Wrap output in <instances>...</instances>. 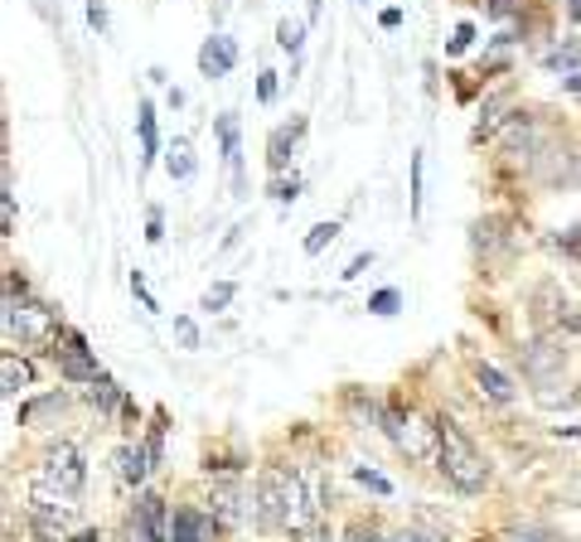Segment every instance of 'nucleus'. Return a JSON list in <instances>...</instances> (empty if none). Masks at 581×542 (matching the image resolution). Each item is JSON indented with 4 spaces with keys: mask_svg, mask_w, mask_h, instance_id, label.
I'll use <instances>...</instances> for the list:
<instances>
[{
    "mask_svg": "<svg viewBox=\"0 0 581 542\" xmlns=\"http://www.w3.org/2000/svg\"><path fill=\"white\" fill-rule=\"evenodd\" d=\"M567 15H572V20H581V0H567Z\"/></svg>",
    "mask_w": 581,
    "mask_h": 542,
    "instance_id": "nucleus-41",
    "label": "nucleus"
},
{
    "mask_svg": "<svg viewBox=\"0 0 581 542\" xmlns=\"http://www.w3.org/2000/svg\"><path fill=\"white\" fill-rule=\"evenodd\" d=\"M73 542H97V533H78V538H73Z\"/></svg>",
    "mask_w": 581,
    "mask_h": 542,
    "instance_id": "nucleus-43",
    "label": "nucleus"
},
{
    "mask_svg": "<svg viewBox=\"0 0 581 542\" xmlns=\"http://www.w3.org/2000/svg\"><path fill=\"white\" fill-rule=\"evenodd\" d=\"M213 132H219V150H223V160H228V170L238 175V170H243V132H238V112H223L219 122H213Z\"/></svg>",
    "mask_w": 581,
    "mask_h": 542,
    "instance_id": "nucleus-14",
    "label": "nucleus"
},
{
    "mask_svg": "<svg viewBox=\"0 0 581 542\" xmlns=\"http://www.w3.org/2000/svg\"><path fill=\"white\" fill-rule=\"evenodd\" d=\"M369 262H373V252L354 257V262H349V271H344V281H354V276H359V271H369Z\"/></svg>",
    "mask_w": 581,
    "mask_h": 542,
    "instance_id": "nucleus-38",
    "label": "nucleus"
},
{
    "mask_svg": "<svg viewBox=\"0 0 581 542\" xmlns=\"http://www.w3.org/2000/svg\"><path fill=\"white\" fill-rule=\"evenodd\" d=\"M132 291H136V300H141V306H146V310H160V306H156V296H150V291H146L141 271H132Z\"/></svg>",
    "mask_w": 581,
    "mask_h": 542,
    "instance_id": "nucleus-35",
    "label": "nucleus"
},
{
    "mask_svg": "<svg viewBox=\"0 0 581 542\" xmlns=\"http://www.w3.org/2000/svg\"><path fill=\"white\" fill-rule=\"evenodd\" d=\"M470 373H475V383H480V393L484 397H490V403H514V383H509V378H504L499 373V368H494V364H484V359H475V368H470Z\"/></svg>",
    "mask_w": 581,
    "mask_h": 542,
    "instance_id": "nucleus-15",
    "label": "nucleus"
},
{
    "mask_svg": "<svg viewBox=\"0 0 581 542\" xmlns=\"http://www.w3.org/2000/svg\"><path fill=\"white\" fill-rule=\"evenodd\" d=\"M116 465H122V480L126 484H146V475H150V451L146 446H122L116 451Z\"/></svg>",
    "mask_w": 581,
    "mask_h": 542,
    "instance_id": "nucleus-16",
    "label": "nucleus"
},
{
    "mask_svg": "<svg viewBox=\"0 0 581 542\" xmlns=\"http://www.w3.org/2000/svg\"><path fill=\"white\" fill-rule=\"evenodd\" d=\"M519 364H523V373L533 378L537 387L547 383V378L557 373V368L567 364V354L557 349V344H547V340H537V344H529V349H519Z\"/></svg>",
    "mask_w": 581,
    "mask_h": 542,
    "instance_id": "nucleus-11",
    "label": "nucleus"
},
{
    "mask_svg": "<svg viewBox=\"0 0 581 542\" xmlns=\"http://www.w3.org/2000/svg\"><path fill=\"white\" fill-rule=\"evenodd\" d=\"M126 542H170V504L165 494L146 490L136 498V514H132V528H126Z\"/></svg>",
    "mask_w": 581,
    "mask_h": 542,
    "instance_id": "nucleus-6",
    "label": "nucleus"
},
{
    "mask_svg": "<svg viewBox=\"0 0 581 542\" xmlns=\"http://www.w3.org/2000/svg\"><path fill=\"white\" fill-rule=\"evenodd\" d=\"M262 533H276V528H290V475L286 470H262L252 490V508H247Z\"/></svg>",
    "mask_w": 581,
    "mask_h": 542,
    "instance_id": "nucleus-3",
    "label": "nucleus"
},
{
    "mask_svg": "<svg viewBox=\"0 0 581 542\" xmlns=\"http://www.w3.org/2000/svg\"><path fill=\"white\" fill-rule=\"evenodd\" d=\"M175 330H180V340H185L189 349H194V344H199V330H194V320H175Z\"/></svg>",
    "mask_w": 581,
    "mask_h": 542,
    "instance_id": "nucleus-36",
    "label": "nucleus"
},
{
    "mask_svg": "<svg viewBox=\"0 0 581 542\" xmlns=\"http://www.w3.org/2000/svg\"><path fill=\"white\" fill-rule=\"evenodd\" d=\"M387 542H436V538H427V533H417V528H403V533H393Z\"/></svg>",
    "mask_w": 581,
    "mask_h": 542,
    "instance_id": "nucleus-39",
    "label": "nucleus"
},
{
    "mask_svg": "<svg viewBox=\"0 0 581 542\" xmlns=\"http://www.w3.org/2000/svg\"><path fill=\"white\" fill-rule=\"evenodd\" d=\"M379 25H383V29H397V25H403V10H383Z\"/></svg>",
    "mask_w": 581,
    "mask_h": 542,
    "instance_id": "nucleus-40",
    "label": "nucleus"
},
{
    "mask_svg": "<svg viewBox=\"0 0 581 542\" xmlns=\"http://www.w3.org/2000/svg\"><path fill=\"white\" fill-rule=\"evenodd\" d=\"M238 69V45H233L228 35H209L203 39V49H199V73L209 83H219V78H228V73Z\"/></svg>",
    "mask_w": 581,
    "mask_h": 542,
    "instance_id": "nucleus-9",
    "label": "nucleus"
},
{
    "mask_svg": "<svg viewBox=\"0 0 581 542\" xmlns=\"http://www.w3.org/2000/svg\"><path fill=\"white\" fill-rule=\"evenodd\" d=\"M165 170H170V180H189L194 170H199V160H194V146H189V140H175V146H170Z\"/></svg>",
    "mask_w": 581,
    "mask_h": 542,
    "instance_id": "nucleus-19",
    "label": "nucleus"
},
{
    "mask_svg": "<svg viewBox=\"0 0 581 542\" xmlns=\"http://www.w3.org/2000/svg\"><path fill=\"white\" fill-rule=\"evenodd\" d=\"M484 10H490L494 20H504V15H514V10H519V0H480Z\"/></svg>",
    "mask_w": 581,
    "mask_h": 542,
    "instance_id": "nucleus-34",
    "label": "nucleus"
},
{
    "mask_svg": "<svg viewBox=\"0 0 581 542\" xmlns=\"http://www.w3.org/2000/svg\"><path fill=\"white\" fill-rule=\"evenodd\" d=\"M88 25L97 29V35H107V29H112V20H107V0H88Z\"/></svg>",
    "mask_w": 581,
    "mask_h": 542,
    "instance_id": "nucleus-30",
    "label": "nucleus"
},
{
    "mask_svg": "<svg viewBox=\"0 0 581 542\" xmlns=\"http://www.w3.org/2000/svg\"><path fill=\"white\" fill-rule=\"evenodd\" d=\"M170 542H213V514L194 504H180L170 514Z\"/></svg>",
    "mask_w": 581,
    "mask_h": 542,
    "instance_id": "nucleus-10",
    "label": "nucleus"
},
{
    "mask_svg": "<svg viewBox=\"0 0 581 542\" xmlns=\"http://www.w3.org/2000/svg\"><path fill=\"white\" fill-rule=\"evenodd\" d=\"M209 514H213V523L238 528V523H243V490H238V484H213Z\"/></svg>",
    "mask_w": 581,
    "mask_h": 542,
    "instance_id": "nucleus-13",
    "label": "nucleus"
},
{
    "mask_svg": "<svg viewBox=\"0 0 581 542\" xmlns=\"http://www.w3.org/2000/svg\"><path fill=\"white\" fill-rule=\"evenodd\" d=\"M272 97H276V73L267 69L262 78H257V102H272Z\"/></svg>",
    "mask_w": 581,
    "mask_h": 542,
    "instance_id": "nucleus-33",
    "label": "nucleus"
},
{
    "mask_svg": "<svg viewBox=\"0 0 581 542\" xmlns=\"http://www.w3.org/2000/svg\"><path fill=\"white\" fill-rule=\"evenodd\" d=\"M296 194H300V180H276L272 184V199L276 204H296Z\"/></svg>",
    "mask_w": 581,
    "mask_h": 542,
    "instance_id": "nucleus-32",
    "label": "nucleus"
},
{
    "mask_svg": "<svg viewBox=\"0 0 581 542\" xmlns=\"http://www.w3.org/2000/svg\"><path fill=\"white\" fill-rule=\"evenodd\" d=\"M116 403H122V393H116V383H112V378H97V383H92V407H102V411H112Z\"/></svg>",
    "mask_w": 581,
    "mask_h": 542,
    "instance_id": "nucleus-23",
    "label": "nucleus"
},
{
    "mask_svg": "<svg viewBox=\"0 0 581 542\" xmlns=\"http://www.w3.org/2000/svg\"><path fill=\"white\" fill-rule=\"evenodd\" d=\"M0 378H5V393H29V387H35V368L25 359H15V354L0 359Z\"/></svg>",
    "mask_w": 581,
    "mask_h": 542,
    "instance_id": "nucleus-17",
    "label": "nucleus"
},
{
    "mask_svg": "<svg viewBox=\"0 0 581 542\" xmlns=\"http://www.w3.org/2000/svg\"><path fill=\"white\" fill-rule=\"evenodd\" d=\"M5 340L10 344H25V349H49V344L63 340V324L53 320L49 306L39 300H25V296H5Z\"/></svg>",
    "mask_w": 581,
    "mask_h": 542,
    "instance_id": "nucleus-2",
    "label": "nucleus"
},
{
    "mask_svg": "<svg viewBox=\"0 0 581 542\" xmlns=\"http://www.w3.org/2000/svg\"><path fill=\"white\" fill-rule=\"evenodd\" d=\"M276 45L300 59V49H306V25H300V20H282V25H276Z\"/></svg>",
    "mask_w": 581,
    "mask_h": 542,
    "instance_id": "nucleus-20",
    "label": "nucleus"
},
{
    "mask_svg": "<svg viewBox=\"0 0 581 542\" xmlns=\"http://www.w3.org/2000/svg\"><path fill=\"white\" fill-rule=\"evenodd\" d=\"M49 411H63V393H49V397H45V403L25 407V411H20V421H35V417H49Z\"/></svg>",
    "mask_w": 581,
    "mask_h": 542,
    "instance_id": "nucleus-26",
    "label": "nucleus"
},
{
    "mask_svg": "<svg viewBox=\"0 0 581 542\" xmlns=\"http://www.w3.org/2000/svg\"><path fill=\"white\" fill-rule=\"evenodd\" d=\"M383 431L393 436V446L403 455H412V460H432V451H441V431L427 427V421L412 417V411H387Z\"/></svg>",
    "mask_w": 581,
    "mask_h": 542,
    "instance_id": "nucleus-4",
    "label": "nucleus"
},
{
    "mask_svg": "<svg viewBox=\"0 0 581 542\" xmlns=\"http://www.w3.org/2000/svg\"><path fill=\"white\" fill-rule=\"evenodd\" d=\"M165 237V223H160V213H150V223H146V243H160Z\"/></svg>",
    "mask_w": 581,
    "mask_h": 542,
    "instance_id": "nucleus-37",
    "label": "nucleus"
},
{
    "mask_svg": "<svg viewBox=\"0 0 581 542\" xmlns=\"http://www.w3.org/2000/svg\"><path fill=\"white\" fill-rule=\"evenodd\" d=\"M310 20H320V0H310Z\"/></svg>",
    "mask_w": 581,
    "mask_h": 542,
    "instance_id": "nucleus-42",
    "label": "nucleus"
},
{
    "mask_svg": "<svg viewBox=\"0 0 581 542\" xmlns=\"http://www.w3.org/2000/svg\"><path fill=\"white\" fill-rule=\"evenodd\" d=\"M359 5H369V0H359Z\"/></svg>",
    "mask_w": 581,
    "mask_h": 542,
    "instance_id": "nucleus-45",
    "label": "nucleus"
},
{
    "mask_svg": "<svg viewBox=\"0 0 581 542\" xmlns=\"http://www.w3.org/2000/svg\"><path fill=\"white\" fill-rule=\"evenodd\" d=\"M29 518H35V523H45V528H53V533H69V523L78 518V508H73V494L49 490V484L35 480V490H29Z\"/></svg>",
    "mask_w": 581,
    "mask_h": 542,
    "instance_id": "nucleus-7",
    "label": "nucleus"
},
{
    "mask_svg": "<svg viewBox=\"0 0 581 542\" xmlns=\"http://www.w3.org/2000/svg\"><path fill=\"white\" fill-rule=\"evenodd\" d=\"M53 364H59V373L69 378V383H97V378H102V368H97L88 340H83L78 330H63V349H53Z\"/></svg>",
    "mask_w": 581,
    "mask_h": 542,
    "instance_id": "nucleus-8",
    "label": "nucleus"
},
{
    "mask_svg": "<svg viewBox=\"0 0 581 542\" xmlns=\"http://www.w3.org/2000/svg\"><path fill=\"white\" fill-rule=\"evenodd\" d=\"M354 475H359V484H369L373 494H393V484H387L379 470H369V465H359V470H354Z\"/></svg>",
    "mask_w": 581,
    "mask_h": 542,
    "instance_id": "nucleus-29",
    "label": "nucleus"
},
{
    "mask_svg": "<svg viewBox=\"0 0 581 542\" xmlns=\"http://www.w3.org/2000/svg\"><path fill=\"white\" fill-rule=\"evenodd\" d=\"M494 542H563V538L547 533V528H504Z\"/></svg>",
    "mask_w": 581,
    "mask_h": 542,
    "instance_id": "nucleus-22",
    "label": "nucleus"
},
{
    "mask_svg": "<svg viewBox=\"0 0 581 542\" xmlns=\"http://www.w3.org/2000/svg\"><path fill=\"white\" fill-rule=\"evenodd\" d=\"M39 484H49V490H63V494H78L83 480H88V470H83V455L69 446V441H59V446L45 451V465H39L35 475Z\"/></svg>",
    "mask_w": 581,
    "mask_h": 542,
    "instance_id": "nucleus-5",
    "label": "nucleus"
},
{
    "mask_svg": "<svg viewBox=\"0 0 581 542\" xmlns=\"http://www.w3.org/2000/svg\"><path fill=\"white\" fill-rule=\"evenodd\" d=\"M470 45H475V25H456V35H450L446 53H466Z\"/></svg>",
    "mask_w": 581,
    "mask_h": 542,
    "instance_id": "nucleus-31",
    "label": "nucleus"
},
{
    "mask_svg": "<svg viewBox=\"0 0 581 542\" xmlns=\"http://www.w3.org/2000/svg\"><path fill=\"white\" fill-rule=\"evenodd\" d=\"M436 431H441L436 465H441V475H446L450 490L456 494H484L490 490V465H484V455L470 446L466 431H460L456 421H446V417L436 421Z\"/></svg>",
    "mask_w": 581,
    "mask_h": 542,
    "instance_id": "nucleus-1",
    "label": "nucleus"
},
{
    "mask_svg": "<svg viewBox=\"0 0 581 542\" xmlns=\"http://www.w3.org/2000/svg\"><path fill=\"white\" fill-rule=\"evenodd\" d=\"M335 237H339V223H316V227H310V237H306V252L320 257L330 243H335Z\"/></svg>",
    "mask_w": 581,
    "mask_h": 542,
    "instance_id": "nucleus-21",
    "label": "nucleus"
},
{
    "mask_svg": "<svg viewBox=\"0 0 581 542\" xmlns=\"http://www.w3.org/2000/svg\"><path fill=\"white\" fill-rule=\"evenodd\" d=\"M228 300H233V281H223V286H209V291H203L199 310H209V316H213V310H223Z\"/></svg>",
    "mask_w": 581,
    "mask_h": 542,
    "instance_id": "nucleus-25",
    "label": "nucleus"
},
{
    "mask_svg": "<svg viewBox=\"0 0 581 542\" xmlns=\"http://www.w3.org/2000/svg\"><path fill=\"white\" fill-rule=\"evenodd\" d=\"M310 542H330V538L325 533H310Z\"/></svg>",
    "mask_w": 581,
    "mask_h": 542,
    "instance_id": "nucleus-44",
    "label": "nucleus"
},
{
    "mask_svg": "<svg viewBox=\"0 0 581 542\" xmlns=\"http://www.w3.org/2000/svg\"><path fill=\"white\" fill-rule=\"evenodd\" d=\"M136 132H141V150H146V165H156V156H160V132H156V107L141 102V112H136Z\"/></svg>",
    "mask_w": 581,
    "mask_h": 542,
    "instance_id": "nucleus-18",
    "label": "nucleus"
},
{
    "mask_svg": "<svg viewBox=\"0 0 581 542\" xmlns=\"http://www.w3.org/2000/svg\"><path fill=\"white\" fill-rule=\"evenodd\" d=\"M344 542H387V538L373 523H349L344 528Z\"/></svg>",
    "mask_w": 581,
    "mask_h": 542,
    "instance_id": "nucleus-27",
    "label": "nucleus"
},
{
    "mask_svg": "<svg viewBox=\"0 0 581 542\" xmlns=\"http://www.w3.org/2000/svg\"><path fill=\"white\" fill-rule=\"evenodd\" d=\"M422 165H427V160H422V150H417V156H412V219L422 213Z\"/></svg>",
    "mask_w": 581,
    "mask_h": 542,
    "instance_id": "nucleus-28",
    "label": "nucleus"
},
{
    "mask_svg": "<svg viewBox=\"0 0 581 542\" xmlns=\"http://www.w3.org/2000/svg\"><path fill=\"white\" fill-rule=\"evenodd\" d=\"M300 136H306V122H290V126H276L272 140H267V165L272 170H286V160L296 156V146H300Z\"/></svg>",
    "mask_w": 581,
    "mask_h": 542,
    "instance_id": "nucleus-12",
    "label": "nucleus"
},
{
    "mask_svg": "<svg viewBox=\"0 0 581 542\" xmlns=\"http://www.w3.org/2000/svg\"><path fill=\"white\" fill-rule=\"evenodd\" d=\"M397 306H403V296H397L393 286H387V291H373V296H369V310H373V316H397Z\"/></svg>",
    "mask_w": 581,
    "mask_h": 542,
    "instance_id": "nucleus-24",
    "label": "nucleus"
}]
</instances>
